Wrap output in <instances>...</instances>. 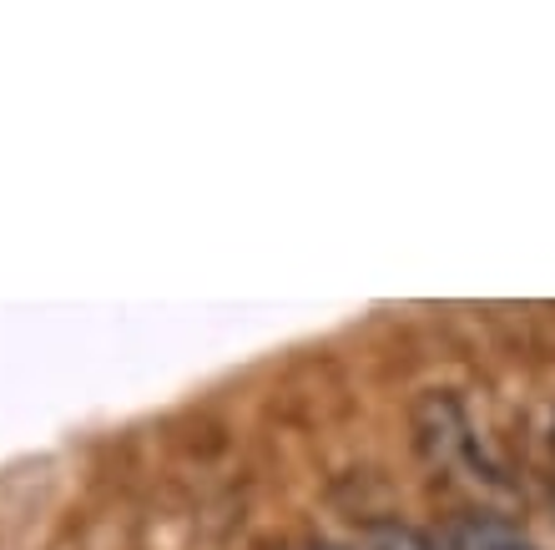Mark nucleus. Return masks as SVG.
Returning <instances> with one entry per match:
<instances>
[{
	"label": "nucleus",
	"mask_w": 555,
	"mask_h": 550,
	"mask_svg": "<svg viewBox=\"0 0 555 550\" xmlns=\"http://www.w3.org/2000/svg\"><path fill=\"white\" fill-rule=\"evenodd\" d=\"M414 439H420L424 460L435 464V470H485L490 475L485 445L454 394H444V389L420 394V405H414Z\"/></svg>",
	"instance_id": "f257e3e1"
},
{
	"label": "nucleus",
	"mask_w": 555,
	"mask_h": 550,
	"mask_svg": "<svg viewBox=\"0 0 555 550\" xmlns=\"http://www.w3.org/2000/svg\"><path fill=\"white\" fill-rule=\"evenodd\" d=\"M435 546L439 550H541L526 530H515L500 515H460Z\"/></svg>",
	"instance_id": "f03ea898"
},
{
	"label": "nucleus",
	"mask_w": 555,
	"mask_h": 550,
	"mask_svg": "<svg viewBox=\"0 0 555 550\" xmlns=\"http://www.w3.org/2000/svg\"><path fill=\"white\" fill-rule=\"evenodd\" d=\"M308 550H359V546H308Z\"/></svg>",
	"instance_id": "7ed1b4c3"
}]
</instances>
